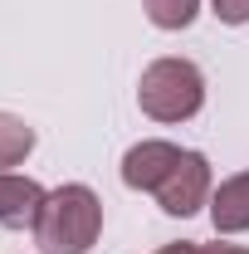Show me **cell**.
Instances as JSON below:
<instances>
[{"label":"cell","instance_id":"obj_5","mask_svg":"<svg viewBox=\"0 0 249 254\" xmlns=\"http://www.w3.org/2000/svg\"><path fill=\"white\" fill-rule=\"evenodd\" d=\"M44 200H49V190L39 186L34 176L0 171V225H5V230H34Z\"/></svg>","mask_w":249,"mask_h":254},{"label":"cell","instance_id":"obj_10","mask_svg":"<svg viewBox=\"0 0 249 254\" xmlns=\"http://www.w3.org/2000/svg\"><path fill=\"white\" fill-rule=\"evenodd\" d=\"M156 254H200V245H190V240H176V245H161Z\"/></svg>","mask_w":249,"mask_h":254},{"label":"cell","instance_id":"obj_6","mask_svg":"<svg viewBox=\"0 0 249 254\" xmlns=\"http://www.w3.org/2000/svg\"><path fill=\"white\" fill-rule=\"evenodd\" d=\"M210 225H215V235H245L249 230V171H235L215 186Z\"/></svg>","mask_w":249,"mask_h":254},{"label":"cell","instance_id":"obj_2","mask_svg":"<svg viewBox=\"0 0 249 254\" xmlns=\"http://www.w3.org/2000/svg\"><path fill=\"white\" fill-rule=\"evenodd\" d=\"M137 108L152 123H166V127L190 123L205 108V73H200V64L176 59V54L152 59L142 68V78H137Z\"/></svg>","mask_w":249,"mask_h":254},{"label":"cell","instance_id":"obj_1","mask_svg":"<svg viewBox=\"0 0 249 254\" xmlns=\"http://www.w3.org/2000/svg\"><path fill=\"white\" fill-rule=\"evenodd\" d=\"M103 235V200L93 186L68 181L54 186L39 220H34V245L44 254H88Z\"/></svg>","mask_w":249,"mask_h":254},{"label":"cell","instance_id":"obj_4","mask_svg":"<svg viewBox=\"0 0 249 254\" xmlns=\"http://www.w3.org/2000/svg\"><path fill=\"white\" fill-rule=\"evenodd\" d=\"M181 161V147L166 142V137H147V142H132L123 152V186L127 190H152L171 176V166Z\"/></svg>","mask_w":249,"mask_h":254},{"label":"cell","instance_id":"obj_8","mask_svg":"<svg viewBox=\"0 0 249 254\" xmlns=\"http://www.w3.org/2000/svg\"><path fill=\"white\" fill-rule=\"evenodd\" d=\"M142 10L156 30H190L200 15V0H142Z\"/></svg>","mask_w":249,"mask_h":254},{"label":"cell","instance_id":"obj_7","mask_svg":"<svg viewBox=\"0 0 249 254\" xmlns=\"http://www.w3.org/2000/svg\"><path fill=\"white\" fill-rule=\"evenodd\" d=\"M34 127L25 118H15V113H0V171H10V166H20V161L34 152Z\"/></svg>","mask_w":249,"mask_h":254},{"label":"cell","instance_id":"obj_9","mask_svg":"<svg viewBox=\"0 0 249 254\" xmlns=\"http://www.w3.org/2000/svg\"><path fill=\"white\" fill-rule=\"evenodd\" d=\"M210 15H215L220 25L240 30V25H249V0H210Z\"/></svg>","mask_w":249,"mask_h":254},{"label":"cell","instance_id":"obj_3","mask_svg":"<svg viewBox=\"0 0 249 254\" xmlns=\"http://www.w3.org/2000/svg\"><path fill=\"white\" fill-rule=\"evenodd\" d=\"M210 195H215V171L205 152H181V161L171 166V176L156 186V205L171 215V220H186L195 210H210Z\"/></svg>","mask_w":249,"mask_h":254},{"label":"cell","instance_id":"obj_11","mask_svg":"<svg viewBox=\"0 0 249 254\" xmlns=\"http://www.w3.org/2000/svg\"><path fill=\"white\" fill-rule=\"evenodd\" d=\"M200 254H249L245 245H200Z\"/></svg>","mask_w":249,"mask_h":254}]
</instances>
